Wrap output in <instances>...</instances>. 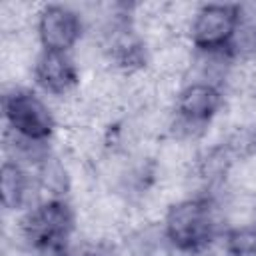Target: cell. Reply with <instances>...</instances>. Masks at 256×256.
Wrapping results in <instances>:
<instances>
[{
	"instance_id": "ba28073f",
	"label": "cell",
	"mask_w": 256,
	"mask_h": 256,
	"mask_svg": "<svg viewBox=\"0 0 256 256\" xmlns=\"http://www.w3.org/2000/svg\"><path fill=\"white\" fill-rule=\"evenodd\" d=\"M0 192H2V204L8 210H18L26 204L30 194V178L18 162L6 160L2 164Z\"/></svg>"
},
{
	"instance_id": "8992f818",
	"label": "cell",
	"mask_w": 256,
	"mask_h": 256,
	"mask_svg": "<svg viewBox=\"0 0 256 256\" xmlns=\"http://www.w3.org/2000/svg\"><path fill=\"white\" fill-rule=\"evenodd\" d=\"M82 34V20L80 16L60 4L46 6L38 16V36L48 52H62L66 54L78 42Z\"/></svg>"
},
{
	"instance_id": "6da1fadb",
	"label": "cell",
	"mask_w": 256,
	"mask_h": 256,
	"mask_svg": "<svg viewBox=\"0 0 256 256\" xmlns=\"http://www.w3.org/2000/svg\"><path fill=\"white\" fill-rule=\"evenodd\" d=\"M164 230L178 252H202L218 234L214 202L208 198H192L174 204L166 214Z\"/></svg>"
},
{
	"instance_id": "30bf717a",
	"label": "cell",
	"mask_w": 256,
	"mask_h": 256,
	"mask_svg": "<svg viewBox=\"0 0 256 256\" xmlns=\"http://www.w3.org/2000/svg\"><path fill=\"white\" fill-rule=\"evenodd\" d=\"M230 54L232 58H256V6H240Z\"/></svg>"
},
{
	"instance_id": "5b68a950",
	"label": "cell",
	"mask_w": 256,
	"mask_h": 256,
	"mask_svg": "<svg viewBox=\"0 0 256 256\" xmlns=\"http://www.w3.org/2000/svg\"><path fill=\"white\" fill-rule=\"evenodd\" d=\"M240 6L234 4H208L202 6L192 20L190 36L200 52H230V42L236 30Z\"/></svg>"
},
{
	"instance_id": "3957f363",
	"label": "cell",
	"mask_w": 256,
	"mask_h": 256,
	"mask_svg": "<svg viewBox=\"0 0 256 256\" xmlns=\"http://www.w3.org/2000/svg\"><path fill=\"white\" fill-rule=\"evenodd\" d=\"M4 116L14 134L34 142H46L54 130L50 108L26 88H14L4 96Z\"/></svg>"
},
{
	"instance_id": "7a4b0ae2",
	"label": "cell",
	"mask_w": 256,
	"mask_h": 256,
	"mask_svg": "<svg viewBox=\"0 0 256 256\" xmlns=\"http://www.w3.org/2000/svg\"><path fill=\"white\" fill-rule=\"evenodd\" d=\"M22 232L36 250L66 256L74 232V212L64 200L50 198L26 214Z\"/></svg>"
},
{
	"instance_id": "277c9868",
	"label": "cell",
	"mask_w": 256,
	"mask_h": 256,
	"mask_svg": "<svg viewBox=\"0 0 256 256\" xmlns=\"http://www.w3.org/2000/svg\"><path fill=\"white\" fill-rule=\"evenodd\" d=\"M222 104V94L216 86L204 82L188 84L176 100V124L174 134L182 138H194L204 132L206 124L214 118Z\"/></svg>"
},
{
	"instance_id": "9c48e42d",
	"label": "cell",
	"mask_w": 256,
	"mask_h": 256,
	"mask_svg": "<svg viewBox=\"0 0 256 256\" xmlns=\"http://www.w3.org/2000/svg\"><path fill=\"white\" fill-rule=\"evenodd\" d=\"M130 252L134 256H176V248L170 242L164 226H146L134 232L128 240Z\"/></svg>"
},
{
	"instance_id": "52a82bcc",
	"label": "cell",
	"mask_w": 256,
	"mask_h": 256,
	"mask_svg": "<svg viewBox=\"0 0 256 256\" xmlns=\"http://www.w3.org/2000/svg\"><path fill=\"white\" fill-rule=\"evenodd\" d=\"M34 78L46 92L64 96L78 84V70L68 54L44 50L34 64Z\"/></svg>"
},
{
	"instance_id": "8fae6325",
	"label": "cell",
	"mask_w": 256,
	"mask_h": 256,
	"mask_svg": "<svg viewBox=\"0 0 256 256\" xmlns=\"http://www.w3.org/2000/svg\"><path fill=\"white\" fill-rule=\"evenodd\" d=\"M224 248L230 256H256V224L228 230Z\"/></svg>"
},
{
	"instance_id": "7c38bea8",
	"label": "cell",
	"mask_w": 256,
	"mask_h": 256,
	"mask_svg": "<svg viewBox=\"0 0 256 256\" xmlns=\"http://www.w3.org/2000/svg\"><path fill=\"white\" fill-rule=\"evenodd\" d=\"M66 254H70V256H112L114 254V246H110V244H106V242H84V244H80V246H76V248H68V252Z\"/></svg>"
},
{
	"instance_id": "4fadbf2b",
	"label": "cell",
	"mask_w": 256,
	"mask_h": 256,
	"mask_svg": "<svg viewBox=\"0 0 256 256\" xmlns=\"http://www.w3.org/2000/svg\"><path fill=\"white\" fill-rule=\"evenodd\" d=\"M252 144H254V148H256V132H254V136H252Z\"/></svg>"
}]
</instances>
